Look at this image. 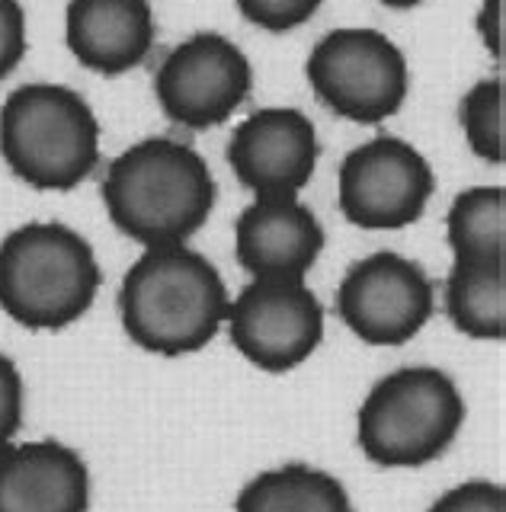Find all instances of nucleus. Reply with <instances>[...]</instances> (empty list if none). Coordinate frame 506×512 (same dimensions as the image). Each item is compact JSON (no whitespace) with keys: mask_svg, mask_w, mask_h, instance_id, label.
Here are the masks:
<instances>
[{"mask_svg":"<svg viewBox=\"0 0 506 512\" xmlns=\"http://www.w3.org/2000/svg\"><path fill=\"white\" fill-rule=\"evenodd\" d=\"M446 314L471 340L506 336V260L452 263L446 279Z\"/></svg>","mask_w":506,"mask_h":512,"instance_id":"obj_16","label":"nucleus"},{"mask_svg":"<svg viewBox=\"0 0 506 512\" xmlns=\"http://www.w3.org/2000/svg\"><path fill=\"white\" fill-rule=\"evenodd\" d=\"M250 90V61L221 32H196L173 45L154 77V96L164 116L196 132L225 125L247 103Z\"/></svg>","mask_w":506,"mask_h":512,"instance_id":"obj_8","label":"nucleus"},{"mask_svg":"<svg viewBox=\"0 0 506 512\" xmlns=\"http://www.w3.org/2000/svg\"><path fill=\"white\" fill-rule=\"evenodd\" d=\"M321 141L302 109L263 106L234 128L228 164L253 196H298L318 170Z\"/></svg>","mask_w":506,"mask_h":512,"instance_id":"obj_11","label":"nucleus"},{"mask_svg":"<svg viewBox=\"0 0 506 512\" xmlns=\"http://www.w3.org/2000/svg\"><path fill=\"white\" fill-rule=\"evenodd\" d=\"M324 240L318 215L298 196H263L234 224V256L253 279L305 282Z\"/></svg>","mask_w":506,"mask_h":512,"instance_id":"obj_12","label":"nucleus"},{"mask_svg":"<svg viewBox=\"0 0 506 512\" xmlns=\"http://www.w3.org/2000/svg\"><path fill=\"white\" fill-rule=\"evenodd\" d=\"M100 196L116 228L141 247L186 244L215 208L205 157L177 138H145L109 160Z\"/></svg>","mask_w":506,"mask_h":512,"instance_id":"obj_2","label":"nucleus"},{"mask_svg":"<svg viewBox=\"0 0 506 512\" xmlns=\"http://www.w3.org/2000/svg\"><path fill=\"white\" fill-rule=\"evenodd\" d=\"M503 7V0H484L478 10V32L494 61H503Z\"/></svg>","mask_w":506,"mask_h":512,"instance_id":"obj_23","label":"nucleus"},{"mask_svg":"<svg viewBox=\"0 0 506 512\" xmlns=\"http://www.w3.org/2000/svg\"><path fill=\"white\" fill-rule=\"evenodd\" d=\"M465 423L458 384L433 365H407L372 384L356 416L362 455L378 468H423Z\"/></svg>","mask_w":506,"mask_h":512,"instance_id":"obj_5","label":"nucleus"},{"mask_svg":"<svg viewBox=\"0 0 506 512\" xmlns=\"http://www.w3.org/2000/svg\"><path fill=\"white\" fill-rule=\"evenodd\" d=\"M29 48L26 10L20 0H0V80L20 68Z\"/></svg>","mask_w":506,"mask_h":512,"instance_id":"obj_22","label":"nucleus"},{"mask_svg":"<svg viewBox=\"0 0 506 512\" xmlns=\"http://www.w3.org/2000/svg\"><path fill=\"white\" fill-rule=\"evenodd\" d=\"M305 74L314 96L356 125H382L398 116L410 90L404 52L385 32L369 26L327 32L311 48Z\"/></svg>","mask_w":506,"mask_h":512,"instance_id":"obj_6","label":"nucleus"},{"mask_svg":"<svg viewBox=\"0 0 506 512\" xmlns=\"http://www.w3.org/2000/svg\"><path fill=\"white\" fill-rule=\"evenodd\" d=\"M324 0H237V10L247 23L266 32H289L305 26Z\"/></svg>","mask_w":506,"mask_h":512,"instance_id":"obj_19","label":"nucleus"},{"mask_svg":"<svg viewBox=\"0 0 506 512\" xmlns=\"http://www.w3.org/2000/svg\"><path fill=\"white\" fill-rule=\"evenodd\" d=\"M378 4H385V7H394V10H410V7L423 4V0H378Z\"/></svg>","mask_w":506,"mask_h":512,"instance_id":"obj_24","label":"nucleus"},{"mask_svg":"<svg viewBox=\"0 0 506 512\" xmlns=\"http://www.w3.org/2000/svg\"><path fill=\"white\" fill-rule=\"evenodd\" d=\"M458 119L465 128L468 148L487 164L506 160V80L503 74L478 80L462 100Z\"/></svg>","mask_w":506,"mask_h":512,"instance_id":"obj_18","label":"nucleus"},{"mask_svg":"<svg viewBox=\"0 0 506 512\" xmlns=\"http://www.w3.org/2000/svg\"><path fill=\"white\" fill-rule=\"evenodd\" d=\"M436 288L410 256L378 250L346 269L337 314L362 343L404 346L430 324Z\"/></svg>","mask_w":506,"mask_h":512,"instance_id":"obj_9","label":"nucleus"},{"mask_svg":"<svg viewBox=\"0 0 506 512\" xmlns=\"http://www.w3.org/2000/svg\"><path fill=\"white\" fill-rule=\"evenodd\" d=\"M0 157L26 186L68 192L100 167V122L71 87L23 84L0 106Z\"/></svg>","mask_w":506,"mask_h":512,"instance_id":"obj_4","label":"nucleus"},{"mask_svg":"<svg viewBox=\"0 0 506 512\" xmlns=\"http://www.w3.org/2000/svg\"><path fill=\"white\" fill-rule=\"evenodd\" d=\"M157 39L148 0H71L65 42L87 71L122 77L148 61Z\"/></svg>","mask_w":506,"mask_h":512,"instance_id":"obj_14","label":"nucleus"},{"mask_svg":"<svg viewBox=\"0 0 506 512\" xmlns=\"http://www.w3.org/2000/svg\"><path fill=\"white\" fill-rule=\"evenodd\" d=\"M234 512H356L346 487L334 474L311 464H282L241 487Z\"/></svg>","mask_w":506,"mask_h":512,"instance_id":"obj_15","label":"nucleus"},{"mask_svg":"<svg viewBox=\"0 0 506 512\" xmlns=\"http://www.w3.org/2000/svg\"><path fill=\"white\" fill-rule=\"evenodd\" d=\"M430 512H506V490L490 480H468L442 493Z\"/></svg>","mask_w":506,"mask_h":512,"instance_id":"obj_20","label":"nucleus"},{"mask_svg":"<svg viewBox=\"0 0 506 512\" xmlns=\"http://www.w3.org/2000/svg\"><path fill=\"white\" fill-rule=\"evenodd\" d=\"M23 407H26L23 375L13 365V359L0 352V448L17 439V432L23 426Z\"/></svg>","mask_w":506,"mask_h":512,"instance_id":"obj_21","label":"nucleus"},{"mask_svg":"<svg viewBox=\"0 0 506 512\" xmlns=\"http://www.w3.org/2000/svg\"><path fill=\"white\" fill-rule=\"evenodd\" d=\"M228 288L209 256L186 244L145 247L119 288L129 340L164 359L205 349L228 317Z\"/></svg>","mask_w":506,"mask_h":512,"instance_id":"obj_1","label":"nucleus"},{"mask_svg":"<svg viewBox=\"0 0 506 512\" xmlns=\"http://www.w3.org/2000/svg\"><path fill=\"white\" fill-rule=\"evenodd\" d=\"M228 336L263 372H292L324 340V308L305 282L253 279L228 304Z\"/></svg>","mask_w":506,"mask_h":512,"instance_id":"obj_10","label":"nucleus"},{"mask_svg":"<svg viewBox=\"0 0 506 512\" xmlns=\"http://www.w3.org/2000/svg\"><path fill=\"white\" fill-rule=\"evenodd\" d=\"M446 237L455 263L506 260V189L471 186L458 192L446 215Z\"/></svg>","mask_w":506,"mask_h":512,"instance_id":"obj_17","label":"nucleus"},{"mask_svg":"<svg viewBox=\"0 0 506 512\" xmlns=\"http://www.w3.org/2000/svg\"><path fill=\"white\" fill-rule=\"evenodd\" d=\"M433 189V167L414 144L378 135L343 157L337 205L362 231H401L423 218Z\"/></svg>","mask_w":506,"mask_h":512,"instance_id":"obj_7","label":"nucleus"},{"mask_svg":"<svg viewBox=\"0 0 506 512\" xmlns=\"http://www.w3.org/2000/svg\"><path fill=\"white\" fill-rule=\"evenodd\" d=\"M100 282L90 240L61 221H29L0 240V308L26 330L77 324L97 301Z\"/></svg>","mask_w":506,"mask_h":512,"instance_id":"obj_3","label":"nucleus"},{"mask_svg":"<svg viewBox=\"0 0 506 512\" xmlns=\"http://www.w3.org/2000/svg\"><path fill=\"white\" fill-rule=\"evenodd\" d=\"M90 471L71 445L33 439L0 448V512H87Z\"/></svg>","mask_w":506,"mask_h":512,"instance_id":"obj_13","label":"nucleus"}]
</instances>
